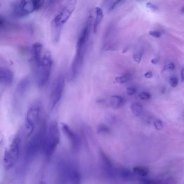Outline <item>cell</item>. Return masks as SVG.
<instances>
[{
	"label": "cell",
	"mask_w": 184,
	"mask_h": 184,
	"mask_svg": "<svg viewBox=\"0 0 184 184\" xmlns=\"http://www.w3.org/2000/svg\"><path fill=\"white\" fill-rule=\"evenodd\" d=\"M93 18L88 17L85 26L79 35L76 46V52L70 67L68 78L73 81L79 75L84 63L87 47V43L89 38Z\"/></svg>",
	"instance_id": "obj_1"
},
{
	"label": "cell",
	"mask_w": 184,
	"mask_h": 184,
	"mask_svg": "<svg viewBox=\"0 0 184 184\" xmlns=\"http://www.w3.org/2000/svg\"><path fill=\"white\" fill-rule=\"evenodd\" d=\"M77 0H68L64 7L56 15L51 23V36L55 38L61 36L64 24L70 18L75 10Z\"/></svg>",
	"instance_id": "obj_2"
},
{
	"label": "cell",
	"mask_w": 184,
	"mask_h": 184,
	"mask_svg": "<svg viewBox=\"0 0 184 184\" xmlns=\"http://www.w3.org/2000/svg\"><path fill=\"white\" fill-rule=\"evenodd\" d=\"M60 134L58 124L56 121L51 122L49 126L42 150L47 158H50L59 144Z\"/></svg>",
	"instance_id": "obj_3"
},
{
	"label": "cell",
	"mask_w": 184,
	"mask_h": 184,
	"mask_svg": "<svg viewBox=\"0 0 184 184\" xmlns=\"http://www.w3.org/2000/svg\"><path fill=\"white\" fill-rule=\"evenodd\" d=\"M53 63L50 53L47 50L42 56L41 64L36 68L37 82L39 86L43 87L48 82Z\"/></svg>",
	"instance_id": "obj_4"
},
{
	"label": "cell",
	"mask_w": 184,
	"mask_h": 184,
	"mask_svg": "<svg viewBox=\"0 0 184 184\" xmlns=\"http://www.w3.org/2000/svg\"><path fill=\"white\" fill-rule=\"evenodd\" d=\"M65 86V77L59 75L53 82L49 98V106L51 110L54 109L62 96Z\"/></svg>",
	"instance_id": "obj_5"
},
{
	"label": "cell",
	"mask_w": 184,
	"mask_h": 184,
	"mask_svg": "<svg viewBox=\"0 0 184 184\" xmlns=\"http://www.w3.org/2000/svg\"><path fill=\"white\" fill-rule=\"evenodd\" d=\"M21 142L19 138H16L9 148L5 151L3 164L6 169H11L16 163L19 159Z\"/></svg>",
	"instance_id": "obj_6"
},
{
	"label": "cell",
	"mask_w": 184,
	"mask_h": 184,
	"mask_svg": "<svg viewBox=\"0 0 184 184\" xmlns=\"http://www.w3.org/2000/svg\"><path fill=\"white\" fill-rule=\"evenodd\" d=\"M61 181L64 183L79 184L81 175L74 166L70 163L62 164L60 170Z\"/></svg>",
	"instance_id": "obj_7"
},
{
	"label": "cell",
	"mask_w": 184,
	"mask_h": 184,
	"mask_svg": "<svg viewBox=\"0 0 184 184\" xmlns=\"http://www.w3.org/2000/svg\"><path fill=\"white\" fill-rule=\"evenodd\" d=\"M47 134V127L44 123L29 143L28 149L29 154L34 156L42 150Z\"/></svg>",
	"instance_id": "obj_8"
},
{
	"label": "cell",
	"mask_w": 184,
	"mask_h": 184,
	"mask_svg": "<svg viewBox=\"0 0 184 184\" xmlns=\"http://www.w3.org/2000/svg\"><path fill=\"white\" fill-rule=\"evenodd\" d=\"M42 104L37 101L33 102L28 109L26 116V127L29 131L28 136L32 133L35 125L38 122L42 109Z\"/></svg>",
	"instance_id": "obj_9"
},
{
	"label": "cell",
	"mask_w": 184,
	"mask_h": 184,
	"mask_svg": "<svg viewBox=\"0 0 184 184\" xmlns=\"http://www.w3.org/2000/svg\"><path fill=\"white\" fill-rule=\"evenodd\" d=\"M61 127L64 134L71 142L73 149L75 150L78 149L80 145V139L78 136L66 124L62 123Z\"/></svg>",
	"instance_id": "obj_10"
},
{
	"label": "cell",
	"mask_w": 184,
	"mask_h": 184,
	"mask_svg": "<svg viewBox=\"0 0 184 184\" xmlns=\"http://www.w3.org/2000/svg\"><path fill=\"white\" fill-rule=\"evenodd\" d=\"M34 11L32 0H21L16 8V12L20 16H25Z\"/></svg>",
	"instance_id": "obj_11"
},
{
	"label": "cell",
	"mask_w": 184,
	"mask_h": 184,
	"mask_svg": "<svg viewBox=\"0 0 184 184\" xmlns=\"http://www.w3.org/2000/svg\"><path fill=\"white\" fill-rule=\"evenodd\" d=\"M13 79L14 75L11 70L6 67L0 68V84H11Z\"/></svg>",
	"instance_id": "obj_12"
},
{
	"label": "cell",
	"mask_w": 184,
	"mask_h": 184,
	"mask_svg": "<svg viewBox=\"0 0 184 184\" xmlns=\"http://www.w3.org/2000/svg\"><path fill=\"white\" fill-rule=\"evenodd\" d=\"M42 44L36 43L33 46V59L36 68L41 64L42 56Z\"/></svg>",
	"instance_id": "obj_13"
},
{
	"label": "cell",
	"mask_w": 184,
	"mask_h": 184,
	"mask_svg": "<svg viewBox=\"0 0 184 184\" xmlns=\"http://www.w3.org/2000/svg\"><path fill=\"white\" fill-rule=\"evenodd\" d=\"M101 158L102 168L104 172L109 176H112L114 174L112 163L109 157L103 152L101 153Z\"/></svg>",
	"instance_id": "obj_14"
},
{
	"label": "cell",
	"mask_w": 184,
	"mask_h": 184,
	"mask_svg": "<svg viewBox=\"0 0 184 184\" xmlns=\"http://www.w3.org/2000/svg\"><path fill=\"white\" fill-rule=\"evenodd\" d=\"M30 79L27 77L21 79L17 84L15 90V93L19 96L24 95L27 91L30 85Z\"/></svg>",
	"instance_id": "obj_15"
},
{
	"label": "cell",
	"mask_w": 184,
	"mask_h": 184,
	"mask_svg": "<svg viewBox=\"0 0 184 184\" xmlns=\"http://www.w3.org/2000/svg\"><path fill=\"white\" fill-rule=\"evenodd\" d=\"M124 102L122 97L114 95L111 97L109 100V104L111 107L114 109H117L122 105Z\"/></svg>",
	"instance_id": "obj_16"
},
{
	"label": "cell",
	"mask_w": 184,
	"mask_h": 184,
	"mask_svg": "<svg viewBox=\"0 0 184 184\" xmlns=\"http://www.w3.org/2000/svg\"><path fill=\"white\" fill-rule=\"evenodd\" d=\"M95 12L96 13V17L93 27V31L95 33H96L98 26L103 18V12L101 9L97 7L95 8Z\"/></svg>",
	"instance_id": "obj_17"
},
{
	"label": "cell",
	"mask_w": 184,
	"mask_h": 184,
	"mask_svg": "<svg viewBox=\"0 0 184 184\" xmlns=\"http://www.w3.org/2000/svg\"><path fill=\"white\" fill-rule=\"evenodd\" d=\"M133 171L136 174L143 177L147 176L149 172L147 168L142 166H136L134 168Z\"/></svg>",
	"instance_id": "obj_18"
},
{
	"label": "cell",
	"mask_w": 184,
	"mask_h": 184,
	"mask_svg": "<svg viewBox=\"0 0 184 184\" xmlns=\"http://www.w3.org/2000/svg\"><path fill=\"white\" fill-rule=\"evenodd\" d=\"M131 110L136 116H139L141 114L142 111V107L140 104L134 103L131 106Z\"/></svg>",
	"instance_id": "obj_19"
},
{
	"label": "cell",
	"mask_w": 184,
	"mask_h": 184,
	"mask_svg": "<svg viewBox=\"0 0 184 184\" xmlns=\"http://www.w3.org/2000/svg\"><path fill=\"white\" fill-rule=\"evenodd\" d=\"M132 75L130 73L125 74L122 76L116 77L115 79L116 82L120 84H123L124 83L128 82L131 79Z\"/></svg>",
	"instance_id": "obj_20"
},
{
	"label": "cell",
	"mask_w": 184,
	"mask_h": 184,
	"mask_svg": "<svg viewBox=\"0 0 184 184\" xmlns=\"http://www.w3.org/2000/svg\"><path fill=\"white\" fill-rule=\"evenodd\" d=\"M45 0H32L33 3L35 10H39L44 4Z\"/></svg>",
	"instance_id": "obj_21"
},
{
	"label": "cell",
	"mask_w": 184,
	"mask_h": 184,
	"mask_svg": "<svg viewBox=\"0 0 184 184\" xmlns=\"http://www.w3.org/2000/svg\"><path fill=\"white\" fill-rule=\"evenodd\" d=\"M110 132V129L107 126L104 125H101L97 130L98 134H108Z\"/></svg>",
	"instance_id": "obj_22"
},
{
	"label": "cell",
	"mask_w": 184,
	"mask_h": 184,
	"mask_svg": "<svg viewBox=\"0 0 184 184\" xmlns=\"http://www.w3.org/2000/svg\"><path fill=\"white\" fill-rule=\"evenodd\" d=\"M139 97L141 99L143 100H148L151 98L150 93L147 92H143L139 95Z\"/></svg>",
	"instance_id": "obj_23"
},
{
	"label": "cell",
	"mask_w": 184,
	"mask_h": 184,
	"mask_svg": "<svg viewBox=\"0 0 184 184\" xmlns=\"http://www.w3.org/2000/svg\"><path fill=\"white\" fill-rule=\"evenodd\" d=\"M121 176L124 178H131L132 177V174L130 171L127 169H122L120 172Z\"/></svg>",
	"instance_id": "obj_24"
},
{
	"label": "cell",
	"mask_w": 184,
	"mask_h": 184,
	"mask_svg": "<svg viewBox=\"0 0 184 184\" xmlns=\"http://www.w3.org/2000/svg\"><path fill=\"white\" fill-rule=\"evenodd\" d=\"M154 125L157 130H160L163 128V124L162 121L160 120L157 119L154 122Z\"/></svg>",
	"instance_id": "obj_25"
},
{
	"label": "cell",
	"mask_w": 184,
	"mask_h": 184,
	"mask_svg": "<svg viewBox=\"0 0 184 184\" xmlns=\"http://www.w3.org/2000/svg\"><path fill=\"white\" fill-rule=\"evenodd\" d=\"M178 83V79L177 78L174 77L171 78L170 80V84L171 87L176 88L177 86Z\"/></svg>",
	"instance_id": "obj_26"
},
{
	"label": "cell",
	"mask_w": 184,
	"mask_h": 184,
	"mask_svg": "<svg viewBox=\"0 0 184 184\" xmlns=\"http://www.w3.org/2000/svg\"><path fill=\"white\" fill-rule=\"evenodd\" d=\"M142 53H139L134 54L133 56V58L134 61H135L136 63H140L141 58H142Z\"/></svg>",
	"instance_id": "obj_27"
},
{
	"label": "cell",
	"mask_w": 184,
	"mask_h": 184,
	"mask_svg": "<svg viewBox=\"0 0 184 184\" xmlns=\"http://www.w3.org/2000/svg\"><path fill=\"white\" fill-rule=\"evenodd\" d=\"M137 90L135 88L130 87L127 88V93L129 96L132 95L136 93Z\"/></svg>",
	"instance_id": "obj_28"
},
{
	"label": "cell",
	"mask_w": 184,
	"mask_h": 184,
	"mask_svg": "<svg viewBox=\"0 0 184 184\" xmlns=\"http://www.w3.org/2000/svg\"><path fill=\"white\" fill-rule=\"evenodd\" d=\"M149 34L152 36L156 38H159L161 36V33L158 31H151L149 32Z\"/></svg>",
	"instance_id": "obj_29"
},
{
	"label": "cell",
	"mask_w": 184,
	"mask_h": 184,
	"mask_svg": "<svg viewBox=\"0 0 184 184\" xmlns=\"http://www.w3.org/2000/svg\"><path fill=\"white\" fill-rule=\"evenodd\" d=\"M174 68L175 65L173 63H171L164 67V70H174Z\"/></svg>",
	"instance_id": "obj_30"
},
{
	"label": "cell",
	"mask_w": 184,
	"mask_h": 184,
	"mask_svg": "<svg viewBox=\"0 0 184 184\" xmlns=\"http://www.w3.org/2000/svg\"><path fill=\"white\" fill-rule=\"evenodd\" d=\"M143 183L147 184H157L159 183L157 180H149L148 179H143L141 180Z\"/></svg>",
	"instance_id": "obj_31"
},
{
	"label": "cell",
	"mask_w": 184,
	"mask_h": 184,
	"mask_svg": "<svg viewBox=\"0 0 184 184\" xmlns=\"http://www.w3.org/2000/svg\"><path fill=\"white\" fill-rule=\"evenodd\" d=\"M146 6L147 7L153 10H156L158 9L157 6L151 3H148L146 4Z\"/></svg>",
	"instance_id": "obj_32"
},
{
	"label": "cell",
	"mask_w": 184,
	"mask_h": 184,
	"mask_svg": "<svg viewBox=\"0 0 184 184\" xmlns=\"http://www.w3.org/2000/svg\"><path fill=\"white\" fill-rule=\"evenodd\" d=\"M144 76L146 79H151L153 76V74L151 71L146 72L144 75Z\"/></svg>",
	"instance_id": "obj_33"
},
{
	"label": "cell",
	"mask_w": 184,
	"mask_h": 184,
	"mask_svg": "<svg viewBox=\"0 0 184 184\" xmlns=\"http://www.w3.org/2000/svg\"><path fill=\"white\" fill-rule=\"evenodd\" d=\"M159 59L158 58H155L152 59L151 61V62L154 65H156L158 63Z\"/></svg>",
	"instance_id": "obj_34"
},
{
	"label": "cell",
	"mask_w": 184,
	"mask_h": 184,
	"mask_svg": "<svg viewBox=\"0 0 184 184\" xmlns=\"http://www.w3.org/2000/svg\"><path fill=\"white\" fill-rule=\"evenodd\" d=\"M181 79L182 82H183L184 81V70L182 69L181 73Z\"/></svg>",
	"instance_id": "obj_35"
},
{
	"label": "cell",
	"mask_w": 184,
	"mask_h": 184,
	"mask_svg": "<svg viewBox=\"0 0 184 184\" xmlns=\"http://www.w3.org/2000/svg\"><path fill=\"white\" fill-rule=\"evenodd\" d=\"M128 50V47H125V48L122 51L123 53H125V52H126Z\"/></svg>",
	"instance_id": "obj_36"
},
{
	"label": "cell",
	"mask_w": 184,
	"mask_h": 184,
	"mask_svg": "<svg viewBox=\"0 0 184 184\" xmlns=\"http://www.w3.org/2000/svg\"><path fill=\"white\" fill-rule=\"evenodd\" d=\"M3 24V21L2 20H1V19H0V26L2 25Z\"/></svg>",
	"instance_id": "obj_37"
}]
</instances>
